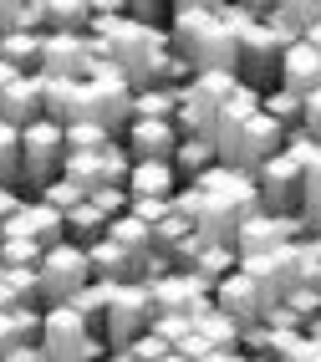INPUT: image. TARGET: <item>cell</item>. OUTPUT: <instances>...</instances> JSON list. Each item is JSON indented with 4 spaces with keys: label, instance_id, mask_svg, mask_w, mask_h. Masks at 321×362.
<instances>
[{
    "label": "cell",
    "instance_id": "cell-1",
    "mask_svg": "<svg viewBox=\"0 0 321 362\" xmlns=\"http://www.w3.org/2000/svg\"><path fill=\"white\" fill-rule=\"evenodd\" d=\"M174 209H179L204 240H214V245H235L240 225L260 209V189H255L250 174H235V168L214 163L209 174L189 179V184L179 189V194H174Z\"/></svg>",
    "mask_w": 321,
    "mask_h": 362
},
{
    "label": "cell",
    "instance_id": "cell-2",
    "mask_svg": "<svg viewBox=\"0 0 321 362\" xmlns=\"http://www.w3.org/2000/svg\"><path fill=\"white\" fill-rule=\"evenodd\" d=\"M168 46L194 71H235V31L225 0H174L168 6Z\"/></svg>",
    "mask_w": 321,
    "mask_h": 362
},
{
    "label": "cell",
    "instance_id": "cell-3",
    "mask_svg": "<svg viewBox=\"0 0 321 362\" xmlns=\"http://www.w3.org/2000/svg\"><path fill=\"white\" fill-rule=\"evenodd\" d=\"M286 148V128L270 123V117L260 112V92L240 87L235 98L225 103V112H219V128H214V153L225 168H235V174H255V168L265 158H276Z\"/></svg>",
    "mask_w": 321,
    "mask_h": 362
},
{
    "label": "cell",
    "instance_id": "cell-4",
    "mask_svg": "<svg viewBox=\"0 0 321 362\" xmlns=\"http://www.w3.org/2000/svg\"><path fill=\"white\" fill-rule=\"evenodd\" d=\"M62 158H66V128L62 123L36 117L31 128H21V179H16V194L36 199L41 189L62 174Z\"/></svg>",
    "mask_w": 321,
    "mask_h": 362
},
{
    "label": "cell",
    "instance_id": "cell-5",
    "mask_svg": "<svg viewBox=\"0 0 321 362\" xmlns=\"http://www.w3.org/2000/svg\"><path fill=\"white\" fill-rule=\"evenodd\" d=\"M153 291H148L143 281H122L112 286V301L103 311V327H97V337L107 342V352H122L133 342V337H143L148 327H153Z\"/></svg>",
    "mask_w": 321,
    "mask_h": 362
},
{
    "label": "cell",
    "instance_id": "cell-6",
    "mask_svg": "<svg viewBox=\"0 0 321 362\" xmlns=\"http://www.w3.org/2000/svg\"><path fill=\"white\" fill-rule=\"evenodd\" d=\"M41 352H46V362H97L107 352V342L71 306H46V317H41Z\"/></svg>",
    "mask_w": 321,
    "mask_h": 362
},
{
    "label": "cell",
    "instance_id": "cell-7",
    "mask_svg": "<svg viewBox=\"0 0 321 362\" xmlns=\"http://www.w3.org/2000/svg\"><path fill=\"white\" fill-rule=\"evenodd\" d=\"M87 281H92V260H87L82 245H71V240L52 245L41 255V265H36V286H41V301L46 306H66Z\"/></svg>",
    "mask_w": 321,
    "mask_h": 362
},
{
    "label": "cell",
    "instance_id": "cell-8",
    "mask_svg": "<svg viewBox=\"0 0 321 362\" xmlns=\"http://www.w3.org/2000/svg\"><path fill=\"white\" fill-rule=\"evenodd\" d=\"M240 271L260 286V296L270 306L291 301V291L301 286V265H296V245H281V250H265V255H245Z\"/></svg>",
    "mask_w": 321,
    "mask_h": 362
},
{
    "label": "cell",
    "instance_id": "cell-9",
    "mask_svg": "<svg viewBox=\"0 0 321 362\" xmlns=\"http://www.w3.org/2000/svg\"><path fill=\"white\" fill-rule=\"evenodd\" d=\"M250 179L260 189V209H270V214H296L301 209V163H296L286 148L276 158H265Z\"/></svg>",
    "mask_w": 321,
    "mask_h": 362
},
{
    "label": "cell",
    "instance_id": "cell-10",
    "mask_svg": "<svg viewBox=\"0 0 321 362\" xmlns=\"http://www.w3.org/2000/svg\"><path fill=\"white\" fill-rule=\"evenodd\" d=\"M296 240H306V230H301V220H296V214H270V209H255L250 220L240 225L235 250H240V260H245V255H265V250L296 245Z\"/></svg>",
    "mask_w": 321,
    "mask_h": 362
},
{
    "label": "cell",
    "instance_id": "cell-11",
    "mask_svg": "<svg viewBox=\"0 0 321 362\" xmlns=\"http://www.w3.org/2000/svg\"><path fill=\"white\" fill-rule=\"evenodd\" d=\"M148 291H153L158 311H179V317H204L214 306V286L204 276H194V271H168L163 281L148 286Z\"/></svg>",
    "mask_w": 321,
    "mask_h": 362
},
{
    "label": "cell",
    "instance_id": "cell-12",
    "mask_svg": "<svg viewBox=\"0 0 321 362\" xmlns=\"http://www.w3.org/2000/svg\"><path fill=\"white\" fill-rule=\"evenodd\" d=\"M179 123H153V117H133L122 128V148H128L133 163H174L179 153Z\"/></svg>",
    "mask_w": 321,
    "mask_h": 362
},
{
    "label": "cell",
    "instance_id": "cell-13",
    "mask_svg": "<svg viewBox=\"0 0 321 362\" xmlns=\"http://www.w3.org/2000/svg\"><path fill=\"white\" fill-rule=\"evenodd\" d=\"M214 306L225 311V317H235L240 327H255V322H265V311H270V301L260 296V286L245 276V271H230L225 281L214 286Z\"/></svg>",
    "mask_w": 321,
    "mask_h": 362
},
{
    "label": "cell",
    "instance_id": "cell-14",
    "mask_svg": "<svg viewBox=\"0 0 321 362\" xmlns=\"http://www.w3.org/2000/svg\"><path fill=\"white\" fill-rule=\"evenodd\" d=\"M41 77H87V36L46 31V41H41Z\"/></svg>",
    "mask_w": 321,
    "mask_h": 362
},
{
    "label": "cell",
    "instance_id": "cell-15",
    "mask_svg": "<svg viewBox=\"0 0 321 362\" xmlns=\"http://www.w3.org/2000/svg\"><path fill=\"white\" fill-rule=\"evenodd\" d=\"M281 87L296 92V98H311V92L321 87V52L306 36L296 46H286V57H281Z\"/></svg>",
    "mask_w": 321,
    "mask_h": 362
},
{
    "label": "cell",
    "instance_id": "cell-16",
    "mask_svg": "<svg viewBox=\"0 0 321 362\" xmlns=\"http://www.w3.org/2000/svg\"><path fill=\"white\" fill-rule=\"evenodd\" d=\"M0 117L11 128H31L41 117V77H16L6 87V98H0Z\"/></svg>",
    "mask_w": 321,
    "mask_h": 362
},
{
    "label": "cell",
    "instance_id": "cell-17",
    "mask_svg": "<svg viewBox=\"0 0 321 362\" xmlns=\"http://www.w3.org/2000/svg\"><path fill=\"white\" fill-rule=\"evenodd\" d=\"M87 260H92V281H107V286H122V281H138V260L112 245V240L103 235L97 245H87Z\"/></svg>",
    "mask_w": 321,
    "mask_h": 362
},
{
    "label": "cell",
    "instance_id": "cell-18",
    "mask_svg": "<svg viewBox=\"0 0 321 362\" xmlns=\"http://www.w3.org/2000/svg\"><path fill=\"white\" fill-rule=\"evenodd\" d=\"M184 179L174 174V163H133L128 174V194L133 199H174Z\"/></svg>",
    "mask_w": 321,
    "mask_h": 362
},
{
    "label": "cell",
    "instance_id": "cell-19",
    "mask_svg": "<svg viewBox=\"0 0 321 362\" xmlns=\"http://www.w3.org/2000/svg\"><path fill=\"white\" fill-rule=\"evenodd\" d=\"M41 306H0V352L41 342Z\"/></svg>",
    "mask_w": 321,
    "mask_h": 362
},
{
    "label": "cell",
    "instance_id": "cell-20",
    "mask_svg": "<svg viewBox=\"0 0 321 362\" xmlns=\"http://www.w3.org/2000/svg\"><path fill=\"white\" fill-rule=\"evenodd\" d=\"M62 220H66V240H71V245H82V250H87V245H97V240L107 235V225H112V220H107V214L97 209L92 199L71 204V209L62 214Z\"/></svg>",
    "mask_w": 321,
    "mask_h": 362
},
{
    "label": "cell",
    "instance_id": "cell-21",
    "mask_svg": "<svg viewBox=\"0 0 321 362\" xmlns=\"http://www.w3.org/2000/svg\"><path fill=\"white\" fill-rule=\"evenodd\" d=\"M41 41L46 36H36V31H11L0 41V62L16 66L21 77H41Z\"/></svg>",
    "mask_w": 321,
    "mask_h": 362
},
{
    "label": "cell",
    "instance_id": "cell-22",
    "mask_svg": "<svg viewBox=\"0 0 321 362\" xmlns=\"http://www.w3.org/2000/svg\"><path fill=\"white\" fill-rule=\"evenodd\" d=\"M194 332H199L214 352H240V332H245V327H240L235 317H225L219 306H209L204 317H194Z\"/></svg>",
    "mask_w": 321,
    "mask_h": 362
},
{
    "label": "cell",
    "instance_id": "cell-23",
    "mask_svg": "<svg viewBox=\"0 0 321 362\" xmlns=\"http://www.w3.org/2000/svg\"><path fill=\"white\" fill-rule=\"evenodd\" d=\"M296 220H301L306 235H321V148L301 168V209H296Z\"/></svg>",
    "mask_w": 321,
    "mask_h": 362
},
{
    "label": "cell",
    "instance_id": "cell-24",
    "mask_svg": "<svg viewBox=\"0 0 321 362\" xmlns=\"http://www.w3.org/2000/svg\"><path fill=\"white\" fill-rule=\"evenodd\" d=\"M62 179H71V184L92 199L97 189L107 184V163H103V153H66V158H62Z\"/></svg>",
    "mask_w": 321,
    "mask_h": 362
},
{
    "label": "cell",
    "instance_id": "cell-25",
    "mask_svg": "<svg viewBox=\"0 0 321 362\" xmlns=\"http://www.w3.org/2000/svg\"><path fill=\"white\" fill-rule=\"evenodd\" d=\"M214 163H219V153H214V138H184V143H179V153H174V174L189 184V179L209 174Z\"/></svg>",
    "mask_w": 321,
    "mask_h": 362
},
{
    "label": "cell",
    "instance_id": "cell-26",
    "mask_svg": "<svg viewBox=\"0 0 321 362\" xmlns=\"http://www.w3.org/2000/svg\"><path fill=\"white\" fill-rule=\"evenodd\" d=\"M0 306H41V286H36V271H11V265H0Z\"/></svg>",
    "mask_w": 321,
    "mask_h": 362
},
{
    "label": "cell",
    "instance_id": "cell-27",
    "mask_svg": "<svg viewBox=\"0 0 321 362\" xmlns=\"http://www.w3.org/2000/svg\"><path fill=\"white\" fill-rule=\"evenodd\" d=\"M107 240H112V245H122V250H128L138 265H143L148 255H153V230H148L143 220H133V214L112 220V225H107Z\"/></svg>",
    "mask_w": 321,
    "mask_h": 362
},
{
    "label": "cell",
    "instance_id": "cell-28",
    "mask_svg": "<svg viewBox=\"0 0 321 362\" xmlns=\"http://www.w3.org/2000/svg\"><path fill=\"white\" fill-rule=\"evenodd\" d=\"M174 112H179V92H174V87H148V92H133V117L174 123Z\"/></svg>",
    "mask_w": 321,
    "mask_h": 362
},
{
    "label": "cell",
    "instance_id": "cell-29",
    "mask_svg": "<svg viewBox=\"0 0 321 362\" xmlns=\"http://www.w3.org/2000/svg\"><path fill=\"white\" fill-rule=\"evenodd\" d=\"M107 301H112V286H107V281H87V286H82V291L71 296L66 306L77 311V317H82L92 332H97V327H103V311H107Z\"/></svg>",
    "mask_w": 321,
    "mask_h": 362
},
{
    "label": "cell",
    "instance_id": "cell-30",
    "mask_svg": "<svg viewBox=\"0 0 321 362\" xmlns=\"http://www.w3.org/2000/svg\"><path fill=\"white\" fill-rule=\"evenodd\" d=\"M260 112L270 117V123H281L286 133H291V128H301V98H296V92H286V87L260 92Z\"/></svg>",
    "mask_w": 321,
    "mask_h": 362
},
{
    "label": "cell",
    "instance_id": "cell-31",
    "mask_svg": "<svg viewBox=\"0 0 321 362\" xmlns=\"http://www.w3.org/2000/svg\"><path fill=\"white\" fill-rule=\"evenodd\" d=\"M112 138H117V133L97 128V123H71V128H66V153H103Z\"/></svg>",
    "mask_w": 321,
    "mask_h": 362
},
{
    "label": "cell",
    "instance_id": "cell-32",
    "mask_svg": "<svg viewBox=\"0 0 321 362\" xmlns=\"http://www.w3.org/2000/svg\"><path fill=\"white\" fill-rule=\"evenodd\" d=\"M0 179L16 189L21 179V128H11L6 117H0Z\"/></svg>",
    "mask_w": 321,
    "mask_h": 362
},
{
    "label": "cell",
    "instance_id": "cell-33",
    "mask_svg": "<svg viewBox=\"0 0 321 362\" xmlns=\"http://www.w3.org/2000/svg\"><path fill=\"white\" fill-rule=\"evenodd\" d=\"M41 245L36 240H0V265H11V271H36L41 265Z\"/></svg>",
    "mask_w": 321,
    "mask_h": 362
},
{
    "label": "cell",
    "instance_id": "cell-34",
    "mask_svg": "<svg viewBox=\"0 0 321 362\" xmlns=\"http://www.w3.org/2000/svg\"><path fill=\"white\" fill-rule=\"evenodd\" d=\"M158 337V342H168V347H179L184 337L194 332V317H179V311H153V327H148Z\"/></svg>",
    "mask_w": 321,
    "mask_h": 362
},
{
    "label": "cell",
    "instance_id": "cell-35",
    "mask_svg": "<svg viewBox=\"0 0 321 362\" xmlns=\"http://www.w3.org/2000/svg\"><path fill=\"white\" fill-rule=\"evenodd\" d=\"M92 204L103 209L107 220H122V214L133 209V194H128V184H103V189L92 194Z\"/></svg>",
    "mask_w": 321,
    "mask_h": 362
},
{
    "label": "cell",
    "instance_id": "cell-36",
    "mask_svg": "<svg viewBox=\"0 0 321 362\" xmlns=\"http://www.w3.org/2000/svg\"><path fill=\"white\" fill-rule=\"evenodd\" d=\"M36 199H41V204H52V209H62V214H66L71 204H82L87 194H82V189H77V184H71V179H62V174H57V179H52V184H46V189H41V194H36Z\"/></svg>",
    "mask_w": 321,
    "mask_h": 362
},
{
    "label": "cell",
    "instance_id": "cell-37",
    "mask_svg": "<svg viewBox=\"0 0 321 362\" xmlns=\"http://www.w3.org/2000/svg\"><path fill=\"white\" fill-rule=\"evenodd\" d=\"M168 352H174V347H168V342H158L153 332H143V337H133V342L122 347V357H128V362H163Z\"/></svg>",
    "mask_w": 321,
    "mask_h": 362
},
{
    "label": "cell",
    "instance_id": "cell-38",
    "mask_svg": "<svg viewBox=\"0 0 321 362\" xmlns=\"http://www.w3.org/2000/svg\"><path fill=\"white\" fill-rule=\"evenodd\" d=\"M133 220H143L148 230H158L163 220H168V214H174V199H133Z\"/></svg>",
    "mask_w": 321,
    "mask_h": 362
},
{
    "label": "cell",
    "instance_id": "cell-39",
    "mask_svg": "<svg viewBox=\"0 0 321 362\" xmlns=\"http://www.w3.org/2000/svg\"><path fill=\"white\" fill-rule=\"evenodd\" d=\"M301 322H311V317H321V286H296L291 291V301H286Z\"/></svg>",
    "mask_w": 321,
    "mask_h": 362
},
{
    "label": "cell",
    "instance_id": "cell-40",
    "mask_svg": "<svg viewBox=\"0 0 321 362\" xmlns=\"http://www.w3.org/2000/svg\"><path fill=\"white\" fill-rule=\"evenodd\" d=\"M158 16H168V6H158V0H128V21H138V26H158Z\"/></svg>",
    "mask_w": 321,
    "mask_h": 362
},
{
    "label": "cell",
    "instance_id": "cell-41",
    "mask_svg": "<svg viewBox=\"0 0 321 362\" xmlns=\"http://www.w3.org/2000/svg\"><path fill=\"white\" fill-rule=\"evenodd\" d=\"M281 362H321V342H311V337L301 332V337H296V342L281 352Z\"/></svg>",
    "mask_w": 321,
    "mask_h": 362
},
{
    "label": "cell",
    "instance_id": "cell-42",
    "mask_svg": "<svg viewBox=\"0 0 321 362\" xmlns=\"http://www.w3.org/2000/svg\"><path fill=\"white\" fill-rule=\"evenodd\" d=\"M265 327H276V332H306V322H301V317H296V311H291L286 301L265 311Z\"/></svg>",
    "mask_w": 321,
    "mask_h": 362
},
{
    "label": "cell",
    "instance_id": "cell-43",
    "mask_svg": "<svg viewBox=\"0 0 321 362\" xmlns=\"http://www.w3.org/2000/svg\"><path fill=\"white\" fill-rule=\"evenodd\" d=\"M301 128L321 143V87L311 92V98H301Z\"/></svg>",
    "mask_w": 321,
    "mask_h": 362
},
{
    "label": "cell",
    "instance_id": "cell-44",
    "mask_svg": "<svg viewBox=\"0 0 321 362\" xmlns=\"http://www.w3.org/2000/svg\"><path fill=\"white\" fill-rule=\"evenodd\" d=\"M0 362H46V352H41V342H26V347L0 352Z\"/></svg>",
    "mask_w": 321,
    "mask_h": 362
},
{
    "label": "cell",
    "instance_id": "cell-45",
    "mask_svg": "<svg viewBox=\"0 0 321 362\" xmlns=\"http://www.w3.org/2000/svg\"><path fill=\"white\" fill-rule=\"evenodd\" d=\"M16 31V0H0V41Z\"/></svg>",
    "mask_w": 321,
    "mask_h": 362
},
{
    "label": "cell",
    "instance_id": "cell-46",
    "mask_svg": "<svg viewBox=\"0 0 321 362\" xmlns=\"http://www.w3.org/2000/svg\"><path fill=\"white\" fill-rule=\"evenodd\" d=\"M16 77H21V71H16V66H6V62H0V98H6V87H11Z\"/></svg>",
    "mask_w": 321,
    "mask_h": 362
},
{
    "label": "cell",
    "instance_id": "cell-47",
    "mask_svg": "<svg viewBox=\"0 0 321 362\" xmlns=\"http://www.w3.org/2000/svg\"><path fill=\"white\" fill-rule=\"evenodd\" d=\"M306 337H311V342H321V317H311V322H306Z\"/></svg>",
    "mask_w": 321,
    "mask_h": 362
},
{
    "label": "cell",
    "instance_id": "cell-48",
    "mask_svg": "<svg viewBox=\"0 0 321 362\" xmlns=\"http://www.w3.org/2000/svg\"><path fill=\"white\" fill-rule=\"evenodd\" d=\"M306 41H311L316 52H321V26H311V31H306Z\"/></svg>",
    "mask_w": 321,
    "mask_h": 362
},
{
    "label": "cell",
    "instance_id": "cell-49",
    "mask_svg": "<svg viewBox=\"0 0 321 362\" xmlns=\"http://www.w3.org/2000/svg\"><path fill=\"white\" fill-rule=\"evenodd\" d=\"M230 357H235V352H209L204 362H230Z\"/></svg>",
    "mask_w": 321,
    "mask_h": 362
},
{
    "label": "cell",
    "instance_id": "cell-50",
    "mask_svg": "<svg viewBox=\"0 0 321 362\" xmlns=\"http://www.w3.org/2000/svg\"><path fill=\"white\" fill-rule=\"evenodd\" d=\"M97 362H128V357H122V352H103V357H97Z\"/></svg>",
    "mask_w": 321,
    "mask_h": 362
},
{
    "label": "cell",
    "instance_id": "cell-51",
    "mask_svg": "<svg viewBox=\"0 0 321 362\" xmlns=\"http://www.w3.org/2000/svg\"><path fill=\"white\" fill-rule=\"evenodd\" d=\"M163 362H189V357H184V352H168V357H163Z\"/></svg>",
    "mask_w": 321,
    "mask_h": 362
},
{
    "label": "cell",
    "instance_id": "cell-52",
    "mask_svg": "<svg viewBox=\"0 0 321 362\" xmlns=\"http://www.w3.org/2000/svg\"><path fill=\"white\" fill-rule=\"evenodd\" d=\"M230 362H250V357H245V352H235V357H230Z\"/></svg>",
    "mask_w": 321,
    "mask_h": 362
},
{
    "label": "cell",
    "instance_id": "cell-53",
    "mask_svg": "<svg viewBox=\"0 0 321 362\" xmlns=\"http://www.w3.org/2000/svg\"><path fill=\"white\" fill-rule=\"evenodd\" d=\"M0 184H6V179H0Z\"/></svg>",
    "mask_w": 321,
    "mask_h": 362
}]
</instances>
